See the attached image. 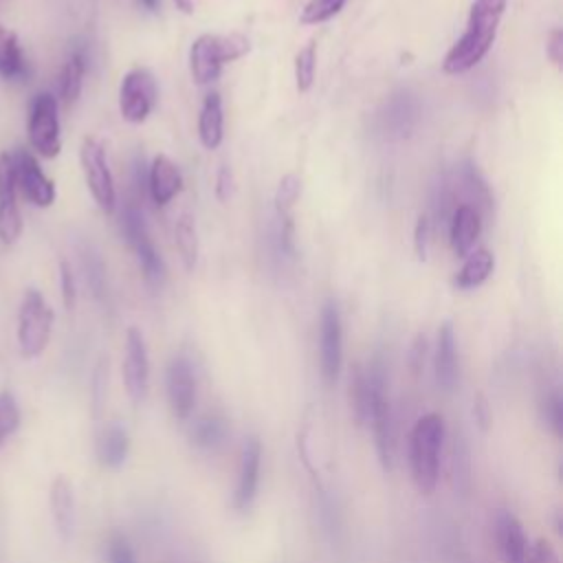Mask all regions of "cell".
Returning a JSON list of instances; mask_svg holds the SVG:
<instances>
[{"label": "cell", "instance_id": "obj_8", "mask_svg": "<svg viewBox=\"0 0 563 563\" xmlns=\"http://www.w3.org/2000/svg\"><path fill=\"white\" fill-rule=\"evenodd\" d=\"M420 123V99L409 88L394 90L376 114V128L387 141H402L413 134Z\"/></svg>", "mask_w": 563, "mask_h": 563}, {"label": "cell", "instance_id": "obj_27", "mask_svg": "<svg viewBox=\"0 0 563 563\" xmlns=\"http://www.w3.org/2000/svg\"><path fill=\"white\" fill-rule=\"evenodd\" d=\"M347 400H350V413L356 427H365L369 420V405H372V383L367 367L354 365L350 372L347 383Z\"/></svg>", "mask_w": 563, "mask_h": 563}, {"label": "cell", "instance_id": "obj_20", "mask_svg": "<svg viewBox=\"0 0 563 563\" xmlns=\"http://www.w3.org/2000/svg\"><path fill=\"white\" fill-rule=\"evenodd\" d=\"M130 444H132L130 433L123 424H119V422L103 424L101 431L97 433V440H95L97 462L108 471L121 468L128 462Z\"/></svg>", "mask_w": 563, "mask_h": 563}, {"label": "cell", "instance_id": "obj_38", "mask_svg": "<svg viewBox=\"0 0 563 563\" xmlns=\"http://www.w3.org/2000/svg\"><path fill=\"white\" fill-rule=\"evenodd\" d=\"M106 383H108V372L101 365H97L95 376H92V389H90V405H92V418L99 420L103 405H106Z\"/></svg>", "mask_w": 563, "mask_h": 563}, {"label": "cell", "instance_id": "obj_11", "mask_svg": "<svg viewBox=\"0 0 563 563\" xmlns=\"http://www.w3.org/2000/svg\"><path fill=\"white\" fill-rule=\"evenodd\" d=\"M343 365V325L334 301H325L319 317V367L325 385L339 380Z\"/></svg>", "mask_w": 563, "mask_h": 563}, {"label": "cell", "instance_id": "obj_45", "mask_svg": "<svg viewBox=\"0 0 563 563\" xmlns=\"http://www.w3.org/2000/svg\"><path fill=\"white\" fill-rule=\"evenodd\" d=\"M473 416H475V422L482 431H488L490 429V422H493V416H490V407L486 402V398L482 394L475 396L473 400Z\"/></svg>", "mask_w": 563, "mask_h": 563}, {"label": "cell", "instance_id": "obj_39", "mask_svg": "<svg viewBox=\"0 0 563 563\" xmlns=\"http://www.w3.org/2000/svg\"><path fill=\"white\" fill-rule=\"evenodd\" d=\"M59 290H62V301L66 306V310L75 308V299H77V286H75V275L73 268L66 260L59 262Z\"/></svg>", "mask_w": 563, "mask_h": 563}, {"label": "cell", "instance_id": "obj_15", "mask_svg": "<svg viewBox=\"0 0 563 563\" xmlns=\"http://www.w3.org/2000/svg\"><path fill=\"white\" fill-rule=\"evenodd\" d=\"M260 475H262V442L257 435H246L240 451L235 488L231 495L233 510L246 512L253 506L260 490Z\"/></svg>", "mask_w": 563, "mask_h": 563}, {"label": "cell", "instance_id": "obj_24", "mask_svg": "<svg viewBox=\"0 0 563 563\" xmlns=\"http://www.w3.org/2000/svg\"><path fill=\"white\" fill-rule=\"evenodd\" d=\"M0 77L7 81H26L31 64L22 53L18 35L0 22Z\"/></svg>", "mask_w": 563, "mask_h": 563}, {"label": "cell", "instance_id": "obj_33", "mask_svg": "<svg viewBox=\"0 0 563 563\" xmlns=\"http://www.w3.org/2000/svg\"><path fill=\"white\" fill-rule=\"evenodd\" d=\"M301 196V178L297 174H284L279 178V185L275 189V213L277 216H288L292 213V207L295 202L299 200Z\"/></svg>", "mask_w": 563, "mask_h": 563}, {"label": "cell", "instance_id": "obj_46", "mask_svg": "<svg viewBox=\"0 0 563 563\" xmlns=\"http://www.w3.org/2000/svg\"><path fill=\"white\" fill-rule=\"evenodd\" d=\"M174 4H176V9H178L180 13H185V15H191V13H194V0H174Z\"/></svg>", "mask_w": 563, "mask_h": 563}, {"label": "cell", "instance_id": "obj_21", "mask_svg": "<svg viewBox=\"0 0 563 563\" xmlns=\"http://www.w3.org/2000/svg\"><path fill=\"white\" fill-rule=\"evenodd\" d=\"M482 233V213L471 205H457L449 216L451 246L457 257H466Z\"/></svg>", "mask_w": 563, "mask_h": 563}, {"label": "cell", "instance_id": "obj_26", "mask_svg": "<svg viewBox=\"0 0 563 563\" xmlns=\"http://www.w3.org/2000/svg\"><path fill=\"white\" fill-rule=\"evenodd\" d=\"M88 68V53L84 44H75L68 59L59 70V97L66 106H73L84 88V75Z\"/></svg>", "mask_w": 563, "mask_h": 563}, {"label": "cell", "instance_id": "obj_9", "mask_svg": "<svg viewBox=\"0 0 563 563\" xmlns=\"http://www.w3.org/2000/svg\"><path fill=\"white\" fill-rule=\"evenodd\" d=\"M79 161H81L86 185L95 202L106 213H112L117 207V189H114V178L108 165L106 147L101 145V141H97L95 136H86L79 147Z\"/></svg>", "mask_w": 563, "mask_h": 563}, {"label": "cell", "instance_id": "obj_6", "mask_svg": "<svg viewBox=\"0 0 563 563\" xmlns=\"http://www.w3.org/2000/svg\"><path fill=\"white\" fill-rule=\"evenodd\" d=\"M121 233L125 235L128 244L132 246L136 260H139V266L143 271V277L152 284V286H161L165 282V275H167V268H165V262L161 257V253L156 251L150 233H147V224L143 220V213L141 209L134 205V202H128L121 211Z\"/></svg>", "mask_w": 563, "mask_h": 563}, {"label": "cell", "instance_id": "obj_29", "mask_svg": "<svg viewBox=\"0 0 563 563\" xmlns=\"http://www.w3.org/2000/svg\"><path fill=\"white\" fill-rule=\"evenodd\" d=\"M174 242H176L178 255L183 260V266L187 271H194V266L198 262V231H196V220L191 213H183L176 220Z\"/></svg>", "mask_w": 563, "mask_h": 563}, {"label": "cell", "instance_id": "obj_16", "mask_svg": "<svg viewBox=\"0 0 563 563\" xmlns=\"http://www.w3.org/2000/svg\"><path fill=\"white\" fill-rule=\"evenodd\" d=\"M15 172L9 152L0 154V240L13 244L22 233V216L15 202Z\"/></svg>", "mask_w": 563, "mask_h": 563}, {"label": "cell", "instance_id": "obj_7", "mask_svg": "<svg viewBox=\"0 0 563 563\" xmlns=\"http://www.w3.org/2000/svg\"><path fill=\"white\" fill-rule=\"evenodd\" d=\"M26 132H29L31 147L40 156L55 158L59 154V150H62L59 103L51 92H40L33 97Z\"/></svg>", "mask_w": 563, "mask_h": 563}, {"label": "cell", "instance_id": "obj_2", "mask_svg": "<svg viewBox=\"0 0 563 563\" xmlns=\"http://www.w3.org/2000/svg\"><path fill=\"white\" fill-rule=\"evenodd\" d=\"M446 440L444 418L435 411L420 416L409 435L411 479L422 495H431L440 479V453Z\"/></svg>", "mask_w": 563, "mask_h": 563}, {"label": "cell", "instance_id": "obj_23", "mask_svg": "<svg viewBox=\"0 0 563 563\" xmlns=\"http://www.w3.org/2000/svg\"><path fill=\"white\" fill-rule=\"evenodd\" d=\"M187 438L191 446H196L198 451H216L229 438V422L222 413H202L194 418V422L189 424Z\"/></svg>", "mask_w": 563, "mask_h": 563}, {"label": "cell", "instance_id": "obj_28", "mask_svg": "<svg viewBox=\"0 0 563 563\" xmlns=\"http://www.w3.org/2000/svg\"><path fill=\"white\" fill-rule=\"evenodd\" d=\"M495 268V257L488 249H475L466 255L464 264L460 266L453 284L460 288V290H471V288H477L482 286L490 273Z\"/></svg>", "mask_w": 563, "mask_h": 563}, {"label": "cell", "instance_id": "obj_12", "mask_svg": "<svg viewBox=\"0 0 563 563\" xmlns=\"http://www.w3.org/2000/svg\"><path fill=\"white\" fill-rule=\"evenodd\" d=\"M121 376L128 398L134 405H141L150 387V354L143 332L136 325H130L125 332V352L121 363Z\"/></svg>", "mask_w": 563, "mask_h": 563}, {"label": "cell", "instance_id": "obj_41", "mask_svg": "<svg viewBox=\"0 0 563 563\" xmlns=\"http://www.w3.org/2000/svg\"><path fill=\"white\" fill-rule=\"evenodd\" d=\"M429 235H431V224L427 216H418L416 227H413V251L418 260H427L429 253Z\"/></svg>", "mask_w": 563, "mask_h": 563}, {"label": "cell", "instance_id": "obj_1", "mask_svg": "<svg viewBox=\"0 0 563 563\" xmlns=\"http://www.w3.org/2000/svg\"><path fill=\"white\" fill-rule=\"evenodd\" d=\"M506 4L508 0H473L462 37L446 51L442 59L444 73L462 75L486 57L497 37Z\"/></svg>", "mask_w": 563, "mask_h": 563}, {"label": "cell", "instance_id": "obj_37", "mask_svg": "<svg viewBox=\"0 0 563 563\" xmlns=\"http://www.w3.org/2000/svg\"><path fill=\"white\" fill-rule=\"evenodd\" d=\"M103 563H139L130 539L121 532H112L103 548Z\"/></svg>", "mask_w": 563, "mask_h": 563}, {"label": "cell", "instance_id": "obj_47", "mask_svg": "<svg viewBox=\"0 0 563 563\" xmlns=\"http://www.w3.org/2000/svg\"><path fill=\"white\" fill-rule=\"evenodd\" d=\"M143 9H147V11H156L158 9V0H136Z\"/></svg>", "mask_w": 563, "mask_h": 563}, {"label": "cell", "instance_id": "obj_40", "mask_svg": "<svg viewBox=\"0 0 563 563\" xmlns=\"http://www.w3.org/2000/svg\"><path fill=\"white\" fill-rule=\"evenodd\" d=\"M213 191H216V198H218L222 205L229 202V200L233 198V194H235L233 169H231L227 163H222L220 169H218V174H216V187H213Z\"/></svg>", "mask_w": 563, "mask_h": 563}, {"label": "cell", "instance_id": "obj_32", "mask_svg": "<svg viewBox=\"0 0 563 563\" xmlns=\"http://www.w3.org/2000/svg\"><path fill=\"white\" fill-rule=\"evenodd\" d=\"M539 418L552 435H563V398L559 389H550L539 402Z\"/></svg>", "mask_w": 563, "mask_h": 563}, {"label": "cell", "instance_id": "obj_14", "mask_svg": "<svg viewBox=\"0 0 563 563\" xmlns=\"http://www.w3.org/2000/svg\"><path fill=\"white\" fill-rule=\"evenodd\" d=\"M13 172H15V187L22 191V196L40 207V209H46L55 202V183L42 172L37 158L26 152L24 147H18L13 154Z\"/></svg>", "mask_w": 563, "mask_h": 563}, {"label": "cell", "instance_id": "obj_44", "mask_svg": "<svg viewBox=\"0 0 563 563\" xmlns=\"http://www.w3.org/2000/svg\"><path fill=\"white\" fill-rule=\"evenodd\" d=\"M545 55H548V59H550L556 68H561V64H563V31H561L559 26L548 33V40H545Z\"/></svg>", "mask_w": 563, "mask_h": 563}, {"label": "cell", "instance_id": "obj_17", "mask_svg": "<svg viewBox=\"0 0 563 563\" xmlns=\"http://www.w3.org/2000/svg\"><path fill=\"white\" fill-rule=\"evenodd\" d=\"M48 508L55 532L62 541H73L77 528V497L75 486L66 475H57L48 488Z\"/></svg>", "mask_w": 563, "mask_h": 563}, {"label": "cell", "instance_id": "obj_10", "mask_svg": "<svg viewBox=\"0 0 563 563\" xmlns=\"http://www.w3.org/2000/svg\"><path fill=\"white\" fill-rule=\"evenodd\" d=\"M156 106V81L147 68H132L119 86V112L128 123H143Z\"/></svg>", "mask_w": 563, "mask_h": 563}, {"label": "cell", "instance_id": "obj_42", "mask_svg": "<svg viewBox=\"0 0 563 563\" xmlns=\"http://www.w3.org/2000/svg\"><path fill=\"white\" fill-rule=\"evenodd\" d=\"M427 352H429V343L427 336L420 332L416 334L411 347H409V369L413 376H420L424 369V361H427Z\"/></svg>", "mask_w": 563, "mask_h": 563}, {"label": "cell", "instance_id": "obj_5", "mask_svg": "<svg viewBox=\"0 0 563 563\" xmlns=\"http://www.w3.org/2000/svg\"><path fill=\"white\" fill-rule=\"evenodd\" d=\"M55 312L37 288H29L18 310V345L24 358H37L53 332Z\"/></svg>", "mask_w": 563, "mask_h": 563}, {"label": "cell", "instance_id": "obj_4", "mask_svg": "<svg viewBox=\"0 0 563 563\" xmlns=\"http://www.w3.org/2000/svg\"><path fill=\"white\" fill-rule=\"evenodd\" d=\"M369 383H372V405H369V420L374 435V449L378 464L385 473H391L394 468V416L391 405L387 396V380H385V367L380 358H374L367 365Z\"/></svg>", "mask_w": 563, "mask_h": 563}, {"label": "cell", "instance_id": "obj_43", "mask_svg": "<svg viewBox=\"0 0 563 563\" xmlns=\"http://www.w3.org/2000/svg\"><path fill=\"white\" fill-rule=\"evenodd\" d=\"M528 563H561L554 545L545 539H537L534 543H530V554H528Z\"/></svg>", "mask_w": 563, "mask_h": 563}, {"label": "cell", "instance_id": "obj_3", "mask_svg": "<svg viewBox=\"0 0 563 563\" xmlns=\"http://www.w3.org/2000/svg\"><path fill=\"white\" fill-rule=\"evenodd\" d=\"M249 48V37L242 33H202L189 46V73L196 84L207 86L222 75L224 64L244 57Z\"/></svg>", "mask_w": 563, "mask_h": 563}, {"label": "cell", "instance_id": "obj_30", "mask_svg": "<svg viewBox=\"0 0 563 563\" xmlns=\"http://www.w3.org/2000/svg\"><path fill=\"white\" fill-rule=\"evenodd\" d=\"M317 75V42L310 40L297 55H295V86L299 92H308L314 84Z\"/></svg>", "mask_w": 563, "mask_h": 563}, {"label": "cell", "instance_id": "obj_22", "mask_svg": "<svg viewBox=\"0 0 563 563\" xmlns=\"http://www.w3.org/2000/svg\"><path fill=\"white\" fill-rule=\"evenodd\" d=\"M180 187H183V176L176 163L165 154L154 156L152 167L147 172V189L152 200L158 207H165L180 191Z\"/></svg>", "mask_w": 563, "mask_h": 563}, {"label": "cell", "instance_id": "obj_19", "mask_svg": "<svg viewBox=\"0 0 563 563\" xmlns=\"http://www.w3.org/2000/svg\"><path fill=\"white\" fill-rule=\"evenodd\" d=\"M495 534L504 563H528L530 539L517 515L501 510L495 521Z\"/></svg>", "mask_w": 563, "mask_h": 563}, {"label": "cell", "instance_id": "obj_34", "mask_svg": "<svg viewBox=\"0 0 563 563\" xmlns=\"http://www.w3.org/2000/svg\"><path fill=\"white\" fill-rule=\"evenodd\" d=\"M81 264H84L86 282H88L92 295L97 299H103L106 297V266H103L101 255L92 249H84L81 251Z\"/></svg>", "mask_w": 563, "mask_h": 563}, {"label": "cell", "instance_id": "obj_31", "mask_svg": "<svg viewBox=\"0 0 563 563\" xmlns=\"http://www.w3.org/2000/svg\"><path fill=\"white\" fill-rule=\"evenodd\" d=\"M451 477H453V488L460 495H466L471 486V460H468V446L462 435L455 438L453 442V462H451Z\"/></svg>", "mask_w": 563, "mask_h": 563}, {"label": "cell", "instance_id": "obj_35", "mask_svg": "<svg viewBox=\"0 0 563 563\" xmlns=\"http://www.w3.org/2000/svg\"><path fill=\"white\" fill-rule=\"evenodd\" d=\"M20 407L11 389L0 391V446L18 431L20 427Z\"/></svg>", "mask_w": 563, "mask_h": 563}, {"label": "cell", "instance_id": "obj_25", "mask_svg": "<svg viewBox=\"0 0 563 563\" xmlns=\"http://www.w3.org/2000/svg\"><path fill=\"white\" fill-rule=\"evenodd\" d=\"M198 139L207 150L220 147L224 139V110H222V97L218 92H209L200 106Z\"/></svg>", "mask_w": 563, "mask_h": 563}, {"label": "cell", "instance_id": "obj_18", "mask_svg": "<svg viewBox=\"0 0 563 563\" xmlns=\"http://www.w3.org/2000/svg\"><path fill=\"white\" fill-rule=\"evenodd\" d=\"M460 376V361H457V343L455 330L451 321H444L438 328L435 350H433V378L440 389L453 391Z\"/></svg>", "mask_w": 563, "mask_h": 563}, {"label": "cell", "instance_id": "obj_13", "mask_svg": "<svg viewBox=\"0 0 563 563\" xmlns=\"http://www.w3.org/2000/svg\"><path fill=\"white\" fill-rule=\"evenodd\" d=\"M165 391H167V402L172 409V416L178 422H187L194 413L196 407V374L187 356L178 354L169 361L167 372H165Z\"/></svg>", "mask_w": 563, "mask_h": 563}, {"label": "cell", "instance_id": "obj_36", "mask_svg": "<svg viewBox=\"0 0 563 563\" xmlns=\"http://www.w3.org/2000/svg\"><path fill=\"white\" fill-rule=\"evenodd\" d=\"M347 0H308L301 9V15H299V22L301 24H321V22H328L332 20L343 7H345Z\"/></svg>", "mask_w": 563, "mask_h": 563}]
</instances>
